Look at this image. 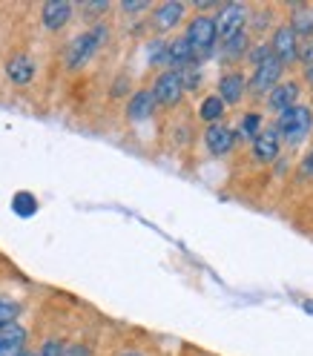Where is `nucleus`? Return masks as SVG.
<instances>
[{
    "mask_svg": "<svg viewBox=\"0 0 313 356\" xmlns=\"http://www.w3.org/2000/svg\"><path fill=\"white\" fill-rule=\"evenodd\" d=\"M17 314H20V305H17V302H12V299H0V330L9 327V325H15Z\"/></svg>",
    "mask_w": 313,
    "mask_h": 356,
    "instance_id": "nucleus-22",
    "label": "nucleus"
},
{
    "mask_svg": "<svg viewBox=\"0 0 313 356\" xmlns=\"http://www.w3.org/2000/svg\"><path fill=\"white\" fill-rule=\"evenodd\" d=\"M12 210H15L20 218H29V216L38 213V198H35L32 193H17V195L12 198Z\"/></svg>",
    "mask_w": 313,
    "mask_h": 356,
    "instance_id": "nucleus-20",
    "label": "nucleus"
},
{
    "mask_svg": "<svg viewBox=\"0 0 313 356\" xmlns=\"http://www.w3.org/2000/svg\"><path fill=\"white\" fill-rule=\"evenodd\" d=\"M184 40L190 43L193 58L195 55H210V49L216 47V24H213V17H207V15L193 17L190 26H187Z\"/></svg>",
    "mask_w": 313,
    "mask_h": 356,
    "instance_id": "nucleus-4",
    "label": "nucleus"
},
{
    "mask_svg": "<svg viewBox=\"0 0 313 356\" xmlns=\"http://www.w3.org/2000/svg\"><path fill=\"white\" fill-rule=\"evenodd\" d=\"M152 109H155V98H152V92L150 89H141V92H136L129 98V104H127V118L129 121H147L150 115H152Z\"/></svg>",
    "mask_w": 313,
    "mask_h": 356,
    "instance_id": "nucleus-16",
    "label": "nucleus"
},
{
    "mask_svg": "<svg viewBox=\"0 0 313 356\" xmlns=\"http://www.w3.org/2000/svg\"><path fill=\"white\" fill-rule=\"evenodd\" d=\"M6 78L17 86H26L32 78H35V63L29 55H15L9 63H6Z\"/></svg>",
    "mask_w": 313,
    "mask_h": 356,
    "instance_id": "nucleus-15",
    "label": "nucleus"
},
{
    "mask_svg": "<svg viewBox=\"0 0 313 356\" xmlns=\"http://www.w3.org/2000/svg\"><path fill=\"white\" fill-rule=\"evenodd\" d=\"M296 49H299V35L290 29V24L279 26L273 32V40H271L273 58H279L282 63H290V60H296Z\"/></svg>",
    "mask_w": 313,
    "mask_h": 356,
    "instance_id": "nucleus-7",
    "label": "nucleus"
},
{
    "mask_svg": "<svg viewBox=\"0 0 313 356\" xmlns=\"http://www.w3.org/2000/svg\"><path fill=\"white\" fill-rule=\"evenodd\" d=\"M86 12H106V0H89Z\"/></svg>",
    "mask_w": 313,
    "mask_h": 356,
    "instance_id": "nucleus-29",
    "label": "nucleus"
},
{
    "mask_svg": "<svg viewBox=\"0 0 313 356\" xmlns=\"http://www.w3.org/2000/svg\"><path fill=\"white\" fill-rule=\"evenodd\" d=\"M178 78H182L184 92H187V89H195V86L201 83V75H198V70H193V66H184V70H178Z\"/></svg>",
    "mask_w": 313,
    "mask_h": 356,
    "instance_id": "nucleus-23",
    "label": "nucleus"
},
{
    "mask_svg": "<svg viewBox=\"0 0 313 356\" xmlns=\"http://www.w3.org/2000/svg\"><path fill=\"white\" fill-rule=\"evenodd\" d=\"M104 40H106V26H104V24L81 32V35L70 43V47H66V66H70V70H81V66L101 49Z\"/></svg>",
    "mask_w": 313,
    "mask_h": 356,
    "instance_id": "nucleus-2",
    "label": "nucleus"
},
{
    "mask_svg": "<svg viewBox=\"0 0 313 356\" xmlns=\"http://www.w3.org/2000/svg\"><path fill=\"white\" fill-rule=\"evenodd\" d=\"M198 115L207 121V127L210 124H221V118H225V104H221L218 95H207L198 106Z\"/></svg>",
    "mask_w": 313,
    "mask_h": 356,
    "instance_id": "nucleus-18",
    "label": "nucleus"
},
{
    "mask_svg": "<svg viewBox=\"0 0 313 356\" xmlns=\"http://www.w3.org/2000/svg\"><path fill=\"white\" fill-rule=\"evenodd\" d=\"M244 55H248V35H244V32H239L230 40H225V49H221V58H225V60H239Z\"/></svg>",
    "mask_w": 313,
    "mask_h": 356,
    "instance_id": "nucleus-19",
    "label": "nucleus"
},
{
    "mask_svg": "<svg viewBox=\"0 0 313 356\" xmlns=\"http://www.w3.org/2000/svg\"><path fill=\"white\" fill-rule=\"evenodd\" d=\"M244 92H248V81H244L241 72H227V75H221L218 81V98L221 104H239L244 98Z\"/></svg>",
    "mask_w": 313,
    "mask_h": 356,
    "instance_id": "nucleus-10",
    "label": "nucleus"
},
{
    "mask_svg": "<svg viewBox=\"0 0 313 356\" xmlns=\"http://www.w3.org/2000/svg\"><path fill=\"white\" fill-rule=\"evenodd\" d=\"M147 0H124V12H144Z\"/></svg>",
    "mask_w": 313,
    "mask_h": 356,
    "instance_id": "nucleus-28",
    "label": "nucleus"
},
{
    "mask_svg": "<svg viewBox=\"0 0 313 356\" xmlns=\"http://www.w3.org/2000/svg\"><path fill=\"white\" fill-rule=\"evenodd\" d=\"M182 17H184V3H178V0H170V3H161L159 9H155L152 15V24L159 32H167L172 26L182 24Z\"/></svg>",
    "mask_w": 313,
    "mask_h": 356,
    "instance_id": "nucleus-13",
    "label": "nucleus"
},
{
    "mask_svg": "<svg viewBox=\"0 0 313 356\" xmlns=\"http://www.w3.org/2000/svg\"><path fill=\"white\" fill-rule=\"evenodd\" d=\"M296 58H299V60H305L307 66H313V38H305V40H299Z\"/></svg>",
    "mask_w": 313,
    "mask_h": 356,
    "instance_id": "nucleus-25",
    "label": "nucleus"
},
{
    "mask_svg": "<svg viewBox=\"0 0 313 356\" xmlns=\"http://www.w3.org/2000/svg\"><path fill=\"white\" fill-rule=\"evenodd\" d=\"M63 356H93V353H89L86 345H70V348L63 345Z\"/></svg>",
    "mask_w": 313,
    "mask_h": 356,
    "instance_id": "nucleus-27",
    "label": "nucleus"
},
{
    "mask_svg": "<svg viewBox=\"0 0 313 356\" xmlns=\"http://www.w3.org/2000/svg\"><path fill=\"white\" fill-rule=\"evenodd\" d=\"M273 129H276V136L284 138L287 144H302L310 136V129H313V113L307 106L296 104V106L284 109V113H279Z\"/></svg>",
    "mask_w": 313,
    "mask_h": 356,
    "instance_id": "nucleus-1",
    "label": "nucleus"
},
{
    "mask_svg": "<svg viewBox=\"0 0 313 356\" xmlns=\"http://www.w3.org/2000/svg\"><path fill=\"white\" fill-rule=\"evenodd\" d=\"M155 104L161 106H175L184 95V86H182V78H178V70H167L155 78V86L150 89Z\"/></svg>",
    "mask_w": 313,
    "mask_h": 356,
    "instance_id": "nucleus-6",
    "label": "nucleus"
},
{
    "mask_svg": "<svg viewBox=\"0 0 313 356\" xmlns=\"http://www.w3.org/2000/svg\"><path fill=\"white\" fill-rule=\"evenodd\" d=\"M216 24V38L225 43L230 38H236L239 32H244V24H248V6L244 3H225L218 9V15L213 17Z\"/></svg>",
    "mask_w": 313,
    "mask_h": 356,
    "instance_id": "nucleus-3",
    "label": "nucleus"
},
{
    "mask_svg": "<svg viewBox=\"0 0 313 356\" xmlns=\"http://www.w3.org/2000/svg\"><path fill=\"white\" fill-rule=\"evenodd\" d=\"M26 339H29L26 327H20V325L3 327L0 330V356H20L26 350Z\"/></svg>",
    "mask_w": 313,
    "mask_h": 356,
    "instance_id": "nucleus-11",
    "label": "nucleus"
},
{
    "mask_svg": "<svg viewBox=\"0 0 313 356\" xmlns=\"http://www.w3.org/2000/svg\"><path fill=\"white\" fill-rule=\"evenodd\" d=\"M236 132L227 127V124H210L207 132H204V144L213 155H227L233 147H236Z\"/></svg>",
    "mask_w": 313,
    "mask_h": 356,
    "instance_id": "nucleus-8",
    "label": "nucleus"
},
{
    "mask_svg": "<svg viewBox=\"0 0 313 356\" xmlns=\"http://www.w3.org/2000/svg\"><path fill=\"white\" fill-rule=\"evenodd\" d=\"M305 81L313 86V66H307V70H305Z\"/></svg>",
    "mask_w": 313,
    "mask_h": 356,
    "instance_id": "nucleus-30",
    "label": "nucleus"
},
{
    "mask_svg": "<svg viewBox=\"0 0 313 356\" xmlns=\"http://www.w3.org/2000/svg\"><path fill=\"white\" fill-rule=\"evenodd\" d=\"M299 178L302 181H307V178H313V149L302 159V164H299Z\"/></svg>",
    "mask_w": 313,
    "mask_h": 356,
    "instance_id": "nucleus-26",
    "label": "nucleus"
},
{
    "mask_svg": "<svg viewBox=\"0 0 313 356\" xmlns=\"http://www.w3.org/2000/svg\"><path fill=\"white\" fill-rule=\"evenodd\" d=\"M296 101H299V83L296 81H282L267 92V104H271L276 113H284V109L296 106Z\"/></svg>",
    "mask_w": 313,
    "mask_h": 356,
    "instance_id": "nucleus-9",
    "label": "nucleus"
},
{
    "mask_svg": "<svg viewBox=\"0 0 313 356\" xmlns=\"http://www.w3.org/2000/svg\"><path fill=\"white\" fill-rule=\"evenodd\" d=\"M259 132H262V115H259V113H248V115L241 118V129L236 132V136H239V138H250V141H253V138L259 136Z\"/></svg>",
    "mask_w": 313,
    "mask_h": 356,
    "instance_id": "nucleus-21",
    "label": "nucleus"
},
{
    "mask_svg": "<svg viewBox=\"0 0 313 356\" xmlns=\"http://www.w3.org/2000/svg\"><path fill=\"white\" fill-rule=\"evenodd\" d=\"M190 60H193V49L184 38H175L172 43H167L164 63H170L172 70H184V66H190Z\"/></svg>",
    "mask_w": 313,
    "mask_h": 356,
    "instance_id": "nucleus-17",
    "label": "nucleus"
},
{
    "mask_svg": "<svg viewBox=\"0 0 313 356\" xmlns=\"http://www.w3.org/2000/svg\"><path fill=\"white\" fill-rule=\"evenodd\" d=\"M253 155H256V161H262V164L276 161V155H279V136H276V129H262L259 132V136L253 138Z\"/></svg>",
    "mask_w": 313,
    "mask_h": 356,
    "instance_id": "nucleus-12",
    "label": "nucleus"
},
{
    "mask_svg": "<svg viewBox=\"0 0 313 356\" xmlns=\"http://www.w3.org/2000/svg\"><path fill=\"white\" fill-rule=\"evenodd\" d=\"M40 17H43V26L58 32V29L66 26V20L72 17V6L66 3V0H49V3L43 6V15Z\"/></svg>",
    "mask_w": 313,
    "mask_h": 356,
    "instance_id": "nucleus-14",
    "label": "nucleus"
},
{
    "mask_svg": "<svg viewBox=\"0 0 313 356\" xmlns=\"http://www.w3.org/2000/svg\"><path fill=\"white\" fill-rule=\"evenodd\" d=\"M248 58L253 60V66H259V63H264L267 58H273V52H271V43H256V47L248 52Z\"/></svg>",
    "mask_w": 313,
    "mask_h": 356,
    "instance_id": "nucleus-24",
    "label": "nucleus"
},
{
    "mask_svg": "<svg viewBox=\"0 0 313 356\" xmlns=\"http://www.w3.org/2000/svg\"><path fill=\"white\" fill-rule=\"evenodd\" d=\"M20 356H35V353H29V350H24V353H20Z\"/></svg>",
    "mask_w": 313,
    "mask_h": 356,
    "instance_id": "nucleus-32",
    "label": "nucleus"
},
{
    "mask_svg": "<svg viewBox=\"0 0 313 356\" xmlns=\"http://www.w3.org/2000/svg\"><path fill=\"white\" fill-rule=\"evenodd\" d=\"M282 72H284V63L279 58H267L264 63H259L250 81H248V89L253 95H264V92H271V89L276 83H282Z\"/></svg>",
    "mask_w": 313,
    "mask_h": 356,
    "instance_id": "nucleus-5",
    "label": "nucleus"
},
{
    "mask_svg": "<svg viewBox=\"0 0 313 356\" xmlns=\"http://www.w3.org/2000/svg\"><path fill=\"white\" fill-rule=\"evenodd\" d=\"M121 356H141L138 350H127V353H121Z\"/></svg>",
    "mask_w": 313,
    "mask_h": 356,
    "instance_id": "nucleus-31",
    "label": "nucleus"
}]
</instances>
